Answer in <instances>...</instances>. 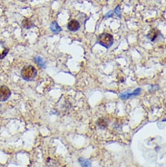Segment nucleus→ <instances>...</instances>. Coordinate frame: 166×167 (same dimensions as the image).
Segmentation results:
<instances>
[{
    "label": "nucleus",
    "mask_w": 166,
    "mask_h": 167,
    "mask_svg": "<svg viewBox=\"0 0 166 167\" xmlns=\"http://www.w3.org/2000/svg\"><path fill=\"white\" fill-rule=\"evenodd\" d=\"M11 95V91L10 89L5 86V85H1L0 86V102L6 101Z\"/></svg>",
    "instance_id": "nucleus-3"
},
{
    "label": "nucleus",
    "mask_w": 166,
    "mask_h": 167,
    "mask_svg": "<svg viewBox=\"0 0 166 167\" xmlns=\"http://www.w3.org/2000/svg\"><path fill=\"white\" fill-rule=\"evenodd\" d=\"M115 13L119 16V17H121V12H120V5H117L116 6V8H115Z\"/></svg>",
    "instance_id": "nucleus-12"
},
{
    "label": "nucleus",
    "mask_w": 166,
    "mask_h": 167,
    "mask_svg": "<svg viewBox=\"0 0 166 167\" xmlns=\"http://www.w3.org/2000/svg\"><path fill=\"white\" fill-rule=\"evenodd\" d=\"M79 163L82 167H91V163L89 160L87 159H84V158H79Z\"/></svg>",
    "instance_id": "nucleus-9"
},
{
    "label": "nucleus",
    "mask_w": 166,
    "mask_h": 167,
    "mask_svg": "<svg viewBox=\"0 0 166 167\" xmlns=\"http://www.w3.org/2000/svg\"><path fill=\"white\" fill-rule=\"evenodd\" d=\"M37 75L36 69L33 65H25L21 70V76L25 81H32Z\"/></svg>",
    "instance_id": "nucleus-1"
},
{
    "label": "nucleus",
    "mask_w": 166,
    "mask_h": 167,
    "mask_svg": "<svg viewBox=\"0 0 166 167\" xmlns=\"http://www.w3.org/2000/svg\"><path fill=\"white\" fill-rule=\"evenodd\" d=\"M97 42H98L101 45H103V46H105V47H106V48H109V47L113 45V43H114V37H113V35H110V34L103 33V34H101V35L98 36Z\"/></svg>",
    "instance_id": "nucleus-2"
},
{
    "label": "nucleus",
    "mask_w": 166,
    "mask_h": 167,
    "mask_svg": "<svg viewBox=\"0 0 166 167\" xmlns=\"http://www.w3.org/2000/svg\"><path fill=\"white\" fill-rule=\"evenodd\" d=\"M50 28H51V30H52L55 34H57V33H59V32L62 30V28L58 25V24H57L55 21V22H53V23L51 24Z\"/></svg>",
    "instance_id": "nucleus-7"
},
{
    "label": "nucleus",
    "mask_w": 166,
    "mask_h": 167,
    "mask_svg": "<svg viewBox=\"0 0 166 167\" xmlns=\"http://www.w3.org/2000/svg\"><path fill=\"white\" fill-rule=\"evenodd\" d=\"M67 28L72 32L77 31L80 28V24L77 20H71L67 25Z\"/></svg>",
    "instance_id": "nucleus-4"
},
{
    "label": "nucleus",
    "mask_w": 166,
    "mask_h": 167,
    "mask_svg": "<svg viewBox=\"0 0 166 167\" xmlns=\"http://www.w3.org/2000/svg\"><path fill=\"white\" fill-rule=\"evenodd\" d=\"M35 61L41 66V67H45V62L43 61V59L41 58V57H39V56H35Z\"/></svg>",
    "instance_id": "nucleus-10"
},
{
    "label": "nucleus",
    "mask_w": 166,
    "mask_h": 167,
    "mask_svg": "<svg viewBox=\"0 0 166 167\" xmlns=\"http://www.w3.org/2000/svg\"><path fill=\"white\" fill-rule=\"evenodd\" d=\"M113 15H114V13H113V12H110V13H108V14H107V15H105V17H109V16H112Z\"/></svg>",
    "instance_id": "nucleus-13"
},
{
    "label": "nucleus",
    "mask_w": 166,
    "mask_h": 167,
    "mask_svg": "<svg viewBox=\"0 0 166 167\" xmlns=\"http://www.w3.org/2000/svg\"><path fill=\"white\" fill-rule=\"evenodd\" d=\"M160 35V31L156 28H153L150 30V32L147 35V37L149 38V40H151L152 42L155 41V39L158 37V35Z\"/></svg>",
    "instance_id": "nucleus-5"
},
{
    "label": "nucleus",
    "mask_w": 166,
    "mask_h": 167,
    "mask_svg": "<svg viewBox=\"0 0 166 167\" xmlns=\"http://www.w3.org/2000/svg\"><path fill=\"white\" fill-rule=\"evenodd\" d=\"M8 51H9V49H8V48H5V51H3L2 54H0V59H3V58L6 55V54L8 53Z\"/></svg>",
    "instance_id": "nucleus-11"
},
{
    "label": "nucleus",
    "mask_w": 166,
    "mask_h": 167,
    "mask_svg": "<svg viewBox=\"0 0 166 167\" xmlns=\"http://www.w3.org/2000/svg\"><path fill=\"white\" fill-rule=\"evenodd\" d=\"M97 125L100 127V128H105V127H107V125H108V122L106 121V119H105V118H100L98 121H97Z\"/></svg>",
    "instance_id": "nucleus-8"
},
{
    "label": "nucleus",
    "mask_w": 166,
    "mask_h": 167,
    "mask_svg": "<svg viewBox=\"0 0 166 167\" xmlns=\"http://www.w3.org/2000/svg\"><path fill=\"white\" fill-rule=\"evenodd\" d=\"M22 25H23V27H24V28L29 29V28H31V27H33V26H34V24H33V22H32L30 19L25 18V19H24V20H23V22H22Z\"/></svg>",
    "instance_id": "nucleus-6"
}]
</instances>
